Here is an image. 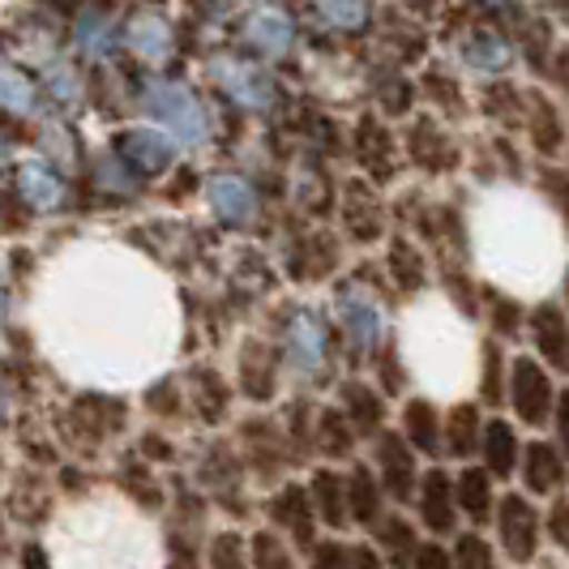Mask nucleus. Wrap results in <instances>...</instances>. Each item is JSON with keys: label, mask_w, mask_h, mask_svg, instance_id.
Wrapping results in <instances>:
<instances>
[{"label": "nucleus", "mask_w": 569, "mask_h": 569, "mask_svg": "<svg viewBox=\"0 0 569 569\" xmlns=\"http://www.w3.org/2000/svg\"><path fill=\"white\" fill-rule=\"evenodd\" d=\"M557 386L548 365L531 360V356H513L510 360V407L522 428H543L557 420Z\"/></svg>", "instance_id": "nucleus-1"}, {"label": "nucleus", "mask_w": 569, "mask_h": 569, "mask_svg": "<svg viewBox=\"0 0 569 569\" xmlns=\"http://www.w3.org/2000/svg\"><path fill=\"white\" fill-rule=\"evenodd\" d=\"M540 531L543 518L531 506V497L527 492H506L501 506H497V536H501V548H506L513 566L540 561Z\"/></svg>", "instance_id": "nucleus-2"}, {"label": "nucleus", "mask_w": 569, "mask_h": 569, "mask_svg": "<svg viewBox=\"0 0 569 569\" xmlns=\"http://www.w3.org/2000/svg\"><path fill=\"white\" fill-rule=\"evenodd\" d=\"M372 471H377V480H381L390 501H407L420 488V480H425L416 471V450L407 446V437H399V432H381L372 441Z\"/></svg>", "instance_id": "nucleus-3"}, {"label": "nucleus", "mask_w": 569, "mask_h": 569, "mask_svg": "<svg viewBox=\"0 0 569 569\" xmlns=\"http://www.w3.org/2000/svg\"><path fill=\"white\" fill-rule=\"evenodd\" d=\"M146 108L159 116V120H168L184 142H201V138H206V112H201V99H193L184 86L154 82L150 90H146Z\"/></svg>", "instance_id": "nucleus-4"}, {"label": "nucleus", "mask_w": 569, "mask_h": 569, "mask_svg": "<svg viewBox=\"0 0 569 569\" xmlns=\"http://www.w3.org/2000/svg\"><path fill=\"white\" fill-rule=\"evenodd\" d=\"M458 488L450 480V471L432 467L420 480V522H425L432 536H455L458 527Z\"/></svg>", "instance_id": "nucleus-5"}, {"label": "nucleus", "mask_w": 569, "mask_h": 569, "mask_svg": "<svg viewBox=\"0 0 569 569\" xmlns=\"http://www.w3.org/2000/svg\"><path fill=\"white\" fill-rule=\"evenodd\" d=\"M317 518V506H313V492H305L300 485H283L274 497H270V522L274 527H283L287 536L296 540V548H309L313 552L317 540H313V522Z\"/></svg>", "instance_id": "nucleus-6"}, {"label": "nucleus", "mask_w": 569, "mask_h": 569, "mask_svg": "<svg viewBox=\"0 0 569 569\" xmlns=\"http://www.w3.org/2000/svg\"><path fill=\"white\" fill-rule=\"evenodd\" d=\"M569 458L557 450V446H548V441H531L527 446V455H522V485L531 497H557L569 480Z\"/></svg>", "instance_id": "nucleus-7"}, {"label": "nucleus", "mask_w": 569, "mask_h": 569, "mask_svg": "<svg viewBox=\"0 0 569 569\" xmlns=\"http://www.w3.org/2000/svg\"><path fill=\"white\" fill-rule=\"evenodd\" d=\"M527 326H531V342L543 356V365L548 369H569V321L561 313V305L543 300L540 309L527 317Z\"/></svg>", "instance_id": "nucleus-8"}, {"label": "nucleus", "mask_w": 569, "mask_h": 569, "mask_svg": "<svg viewBox=\"0 0 569 569\" xmlns=\"http://www.w3.org/2000/svg\"><path fill=\"white\" fill-rule=\"evenodd\" d=\"M485 471L492 480H510V476H522V455L527 446L518 441V428L510 420H488L485 428Z\"/></svg>", "instance_id": "nucleus-9"}, {"label": "nucleus", "mask_w": 569, "mask_h": 569, "mask_svg": "<svg viewBox=\"0 0 569 569\" xmlns=\"http://www.w3.org/2000/svg\"><path fill=\"white\" fill-rule=\"evenodd\" d=\"M347 501H351V522L356 527H372V531L381 527V518H386V488L372 476L369 462H356L347 471Z\"/></svg>", "instance_id": "nucleus-10"}, {"label": "nucleus", "mask_w": 569, "mask_h": 569, "mask_svg": "<svg viewBox=\"0 0 569 569\" xmlns=\"http://www.w3.org/2000/svg\"><path fill=\"white\" fill-rule=\"evenodd\" d=\"M441 428H446V420H441V411L428 399L402 402V437H407V446H411L416 455H425V458L446 455V450H441Z\"/></svg>", "instance_id": "nucleus-11"}, {"label": "nucleus", "mask_w": 569, "mask_h": 569, "mask_svg": "<svg viewBox=\"0 0 569 569\" xmlns=\"http://www.w3.org/2000/svg\"><path fill=\"white\" fill-rule=\"evenodd\" d=\"M485 420H480V407L476 402H458L446 416L441 428V450L450 458H471L476 450H485Z\"/></svg>", "instance_id": "nucleus-12"}, {"label": "nucleus", "mask_w": 569, "mask_h": 569, "mask_svg": "<svg viewBox=\"0 0 569 569\" xmlns=\"http://www.w3.org/2000/svg\"><path fill=\"white\" fill-rule=\"evenodd\" d=\"M116 154L129 163V168L142 171H168L171 168V146L163 133L154 129H129L116 138Z\"/></svg>", "instance_id": "nucleus-13"}, {"label": "nucleus", "mask_w": 569, "mask_h": 569, "mask_svg": "<svg viewBox=\"0 0 569 569\" xmlns=\"http://www.w3.org/2000/svg\"><path fill=\"white\" fill-rule=\"evenodd\" d=\"M309 492H313L317 518H321L326 527H335V531H342V527H351L347 476H339V471H330V467H321V471H313V485H309Z\"/></svg>", "instance_id": "nucleus-14"}, {"label": "nucleus", "mask_w": 569, "mask_h": 569, "mask_svg": "<svg viewBox=\"0 0 569 569\" xmlns=\"http://www.w3.org/2000/svg\"><path fill=\"white\" fill-rule=\"evenodd\" d=\"M455 488H458V510L476 522V531L485 527L488 518H497V506H501V501L492 497V476H488V471L462 467V471H458V480H455Z\"/></svg>", "instance_id": "nucleus-15"}, {"label": "nucleus", "mask_w": 569, "mask_h": 569, "mask_svg": "<svg viewBox=\"0 0 569 569\" xmlns=\"http://www.w3.org/2000/svg\"><path fill=\"white\" fill-rule=\"evenodd\" d=\"M210 206H214V214H219L228 228H249V219H253V210H257V198L244 180L219 176V180L210 184Z\"/></svg>", "instance_id": "nucleus-16"}, {"label": "nucleus", "mask_w": 569, "mask_h": 569, "mask_svg": "<svg viewBox=\"0 0 569 569\" xmlns=\"http://www.w3.org/2000/svg\"><path fill=\"white\" fill-rule=\"evenodd\" d=\"M240 390L253 402H266L274 395V356L266 342L249 339L240 347Z\"/></svg>", "instance_id": "nucleus-17"}, {"label": "nucleus", "mask_w": 569, "mask_h": 569, "mask_svg": "<svg viewBox=\"0 0 569 569\" xmlns=\"http://www.w3.org/2000/svg\"><path fill=\"white\" fill-rule=\"evenodd\" d=\"M240 437H244V455L253 462V471L261 476H274V471H283V441H279V432L270 428V420H244L240 425Z\"/></svg>", "instance_id": "nucleus-18"}, {"label": "nucleus", "mask_w": 569, "mask_h": 569, "mask_svg": "<svg viewBox=\"0 0 569 569\" xmlns=\"http://www.w3.org/2000/svg\"><path fill=\"white\" fill-rule=\"evenodd\" d=\"M342 395V416L351 420V428L360 432V437H381V425H386V407H381V395H372V386H365V381H347L339 390Z\"/></svg>", "instance_id": "nucleus-19"}, {"label": "nucleus", "mask_w": 569, "mask_h": 569, "mask_svg": "<svg viewBox=\"0 0 569 569\" xmlns=\"http://www.w3.org/2000/svg\"><path fill=\"white\" fill-rule=\"evenodd\" d=\"M377 543L386 548V557H390V566L395 569H411L416 566V557H420V536H416V527L402 518V513H386L381 518V527H377Z\"/></svg>", "instance_id": "nucleus-20"}, {"label": "nucleus", "mask_w": 569, "mask_h": 569, "mask_svg": "<svg viewBox=\"0 0 569 569\" xmlns=\"http://www.w3.org/2000/svg\"><path fill=\"white\" fill-rule=\"evenodd\" d=\"M287 347H291V360L300 369H317L326 360V330L317 326L313 313H296L287 326Z\"/></svg>", "instance_id": "nucleus-21"}, {"label": "nucleus", "mask_w": 569, "mask_h": 569, "mask_svg": "<svg viewBox=\"0 0 569 569\" xmlns=\"http://www.w3.org/2000/svg\"><path fill=\"white\" fill-rule=\"evenodd\" d=\"M527 129H531V142L540 154H557L561 150V116L557 108L543 99V94H527Z\"/></svg>", "instance_id": "nucleus-22"}, {"label": "nucleus", "mask_w": 569, "mask_h": 569, "mask_svg": "<svg viewBox=\"0 0 569 569\" xmlns=\"http://www.w3.org/2000/svg\"><path fill=\"white\" fill-rule=\"evenodd\" d=\"M356 428H351V420L342 416V411H321V420H317V441H321V455L326 458H347L351 450H356Z\"/></svg>", "instance_id": "nucleus-23"}, {"label": "nucleus", "mask_w": 569, "mask_h": 569, "mask_svg": "<svg viewBox=\"0 0 569 569\" xmlns=\"http://www.w3.org/2000/svg\"><path fill=\"white\" fill-rule=\"evenodd\" d=\"M390 274H395V283L402 291H425L428 283V270H425V257L416 244H407V240H390Z\"/></svg>", "instance_id": "nucleus-24"}, {"label": "nucleus", "mask_w": 569, "mask_h": 569, "mask_svg": "<svg viewBox=\"0 0 569 569\" xmlns=\"http://www.w3.org/2000/svg\"><path fill=\"white\" fill-rule=\"evenodd\" d=\"M411 159H416L425 171H450L455 150L441 142V133H432V124H428V120H420V124H416V133H411Z\"/></svg>", "instance_id": "nucleus-25"}, {"label": "nucleus", "mask_w": 569, "mask_h": 569, "mask_svg": "<svg viewBox=\"0 0 569 569\" xmlns=\"http://www.w3.org/2000/svg\"><path fill=\"white\" fill-rule=\"evenodd\" d=\"M480 360H485V377H480V399L488 407H497V402L506 399V390H501V381L510 386V360H506V351H501V342L488 339L480 347Z\"/></svg>", "instance_id": "nucleus-26"}, {"label": "nucleus", "mask_w": 569, "mask_h": 569, "mask_svg": "<svg viewBox=\"0 0 569 569\" xmlns=\"http://www.w3.org/2000/svg\"><path fill=\"white\" fill-rule=\"evenodd\" d=\"M356 142H360V163H365L369 171L377 168L381 176H390V171H395V168H390V133H386V129H381L372 116H365V120H360Z\"/></svg>", "instance_id": "nucleus-27"}, {"label": "nucleus", "mask_w": 569, "mask_h": 569, "mask_svg": "<svg viewBox=\"0 0 569 569\" xmlns=\"http://www.w3.org/2000/svg\"><path fill=\"white\" fill-rule=\"evenodd\" d=\"M342 326L356 335L360 342H377V335H381V317H377V309H372L365 296H342Z\"/></svg>", "instance_id": "nucleus-28"}, {"label": "nucleus", "mask_w": 569, "mask_h": 569, "mask_svg": "<svg viewBox=\"0 0 569 569\" xmlns=\"http://www.w3.org/2000/svg\"><path fill=\"white\" fill-rule=\"evenodd\" d=\"M22 193H27L34 206H57L60 193H64V184H60V176L52 168H43V163H27L22 168Z\"/></svg>", "instance_id": "nucleus-29"}, {"label": "nucleus", "mask_w": 569, "mask_h": 569, "mask_svg": "<svg viewBox=\"0 0 569 569\" xmlns=\"http://www.w3.org/2000/svg\"><path fill=\"white\" fill-rule=\"evenodd\" d=\"M253 39L261 43V52H270V57H283L287 52V43H291V27L283 22V13L274 9H261L253 18Z\"/></svg>", "instance_id": "nucleus-30"}, {"label": "nucleus", "mask_w": 569, "mask_h": 569, "mask_svg": "<svg viewBox=\"0 0 569 569\" xmlns=\"http://www.w3.org/2000/svg\"><path fill=\"white\" fill-rule=\"evenodd\" d=\"M223 86L244 103H270L266 99V73H257L249 64H223Z\"/></svg>", "instance_id": "nucleus-31"}, {"label": "nucleus", "mask_w": 569, "mask_h": 569, "mask_svg": "<svg viewBox=\"0 0 569 569\" xmlns=\"http://www.w3.org/2000/svg\"><path fill=\"white\" fill-rule=\"evenodd\" d=\"M462 52H467V60H476L480 69H506V60H510L506 43L492 30H471V39H467Z\"/></svg>", "instance_id": "nucleus-32"}, {"label": "nucleus", "mask_w": 569, "mask_h": 569, "mask_svg": "<svg viewBox=\"0 0 569 569\" xmlns=\"http://www.w3.org/2000/svg\"><path fill=\"white\" fill-rule=\"evenodd\" d=\"M249 552H253V569H296L287 543L274 531H257L253 540H249Z\"/></svg>", "instance_id": "nucleus-33"}, {"label": "nucleus", "mask_w": 569, "mask_h": 569, "mask_svg": "<svg viewBox=\"0 0 569 569\" xmlns=\"http://www.w3.org/2000/svg\"><path fill=\"white\" fill-rule=\"evenodd\" d=\"M455 566L458 569H497L492 543H488L480 531H462L455 543Z\"/></svg>", "instance_id": "nucleus-34"}, {"label": "nucleus", "mask_w": 569, "mask_h": 569, "mask_svg": "<svg viewBox=\"0 0 569 569\" xmlns=\"http://www.w3.org/2000/svg\"><path fill=\"white\" fill-rule=\"evenodd\" d=\"M253 566V552H244V540L236 531H223L210 543V569H249Z\"/></svg>", "instance_id": "nucleus-35"}, {"label": "nucleus", "mask_w": 569, "mask_h": 569, "mask_svg": "<svg viewBox=\"0 0 569 569\" xmlns=\"http://www.w3.org/2000/svg\"><path fill=\"white\" fill-rule=\"evenodd\" d=\"M540 189H543V198L557 206V214L566 219V228H569V171L540 168Z\"/></svg>", "instance_id": "nucleus-36"}, {"label": "nucleus", "mask_w": 569, "mask_h": 569, "mask_svg": "<svg viewBox=\"0 0 569 569\" xmlns=\"http://www.w3.org/2000/svg\"><path fill=\"white\" fill-rule=\"evenodd\" d=\"M492 330H497V339H513L522 330V305L506 300V296H492Z\"/></svg>", "instance_id": "nucleus-37"}, {"label": "nucleus", "mask_w": 569, "mask_h": 569, "mask_svg": "<svg viewBox=\"0 0 569 569\" xmlns=\"http://www.w3.org/2000/svg\"><path fill=\"white\" fill-rule=\"evenodd\" d=\"M309 569H356V548H342L339 540H321L313 548Z\"/></svg>", "instance_id": "nucleus-38"}, {"label": "nucleus", "mask_w": 569, "mask_h": 569, "mask_svg": "<svg viewBox=\"0 0 569 569\" xmlns=\"http://www.w3.org/2000/svg\"><path fill=\"white\" fill-rule=\"evenodd\" d=\"M372 365H377V377H381V386H386V395H402V369H399V347L395 342H386L377 356H372Z\"/></svg>", "instance_id": "nucleus-39"}, {"label": "nucleus", "mask_w": 569, "mask_h": 569, "mask_svg": "<svg viewBox=\"0 0 569 569\" xmlns=\"http://www.w3.org/2000/svg\"><path fill=\"white\" fill-rule=\"evenodd\" d=\"M543 531H548V540L557 543L561 552H569V501L566 497H557L552 510L543 513Z\"/></svg>", "instance_id": "nucleus-40"}, {"label": "nucleus", "mask_w": 569, "mask_h": 569, "mask_svg": "<svg viewBox=\"0 0 569 569\" xmlns=\"http://www.w3.org/2000/svg\"><path fill=\"white\" fill-rule=\"evenodd\" d=\"M425 86H428V94H437V103H446V108H450V116H462V103H458V90H455V82H450V78L428 73Z\"/></svg>", "instance_id": "nucleus-41"}, {"label": "nucleus", "mask_w": 569, "mask_h": 569, "mask_svg": "<svg viewBox=\"0 0 569 569\" xmlns=\"http://www.w3.org/2000/svg\"><path fill=\"white\" fill-rule=\"evenodd\" d=\"M411 569H458V566H455V557H450L441 543H425Z\"/></svg>", "instance_id": "nucleus-42"}, {"label": "nucleus", "mask_w": 569, "mask_h": 569, "mask_svg": "<svg viewBox=\"0 0 569 569\" xmlns=\"http://www.w3.org/2000/svg\"><path fill=\"white\" fill-rule=\"evenodd\" d=\"M552 428H557V450L569 458V390L561 395V402H557V420H552Z\"/></svg>", "instance_id": "nucleus-43"}, {"label": "nucleus", "mask_w": 569, "mask_h": 569, "mask_svg": "<svg viewBox=\"0 0 569 569\" xmlns=\"http://www.w3.org/2000/svg\"><path fill=\"white\" fill-rule=\"evenodd\" d=\"M552 78H557V82H561V90L569 94V48H561V52H557V64H552Z\"/></svg>", "instance_id": "nucleus-44"}, {"label": "nucleus", "mask_w": 569, "mask_h": 569, "mask_svg": "<svg viewBox=\"0 0 569 569\" xmlns=\"http://www.w3.org/2000/svg\"><path fill=\"white\" fill-rule=\"evenodd\" d=\"M356 569H381V561L372 557L369 543H360V548H356Z\"/></svg>", "instance_id": "nucleus-45"}, {"label": "nucleus", "mask_w": 569, "mask_h": 569, "mask_svg": "<svg viewBox=\"0 0 569 569\" xmlns=\"http://www.w3.org/2000/svg\"><path fill=\"white\" fill-rule=\"evenodd\" d=\"M22 561H34V569H48L43 566V552H39V548H27V557H22Z\"/></svg>", "instance_id": "nucleus-46"}, {"label": "nucleus", "mask_w": 569, "mask_h": 569, "mask_svg": "<svg viewBox=\"0 0 569 569\" xmlns=\"http://www.w3.org/2000/svg\"><path fill=\"white\" fill-rule=\"evenodd\" d=\"M540 569H557V566H552V561H540Z\"/></svg>", "instance_id": "nucleus-47"}, {"label": "nucleus", "mask_w": 569, "mask_h": 569, "mask_svg": "<svg viewBox=\"0 0 569 569\" xmlns=\"http://www.w3.org/2000/svg\"><path fill=\"white\" fill-rule=\"evenodd\" d=\"M566 300H569V270H566Z\"/></svg>", "instance_id": "nucleus-48"}]
</instances>
